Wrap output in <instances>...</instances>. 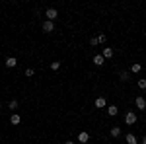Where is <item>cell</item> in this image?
Segmentation results:
<instances>
[{"label": "cell", "mask_w": 146, "mask_h": 144, "mask_svg": "<svg viewBox=\"0 0 146 144\" xmlns=\"http://www.w3.org/2000/svg\"><path fill=\"white\" fill-rule=\"evenodd\" d=\"M45 18H47V22H55L56 18H58L56 8H47V10H45Z\"/></svg>", "instance_id": "obj_1"}, {"label": "cell", "mask_w": 146, "mask_h": 144, "mask_svg": "<svg viewBox=\"0 0 146 144\" xmlns=\"http://www.w3.org/2000/svg\"><path fill=\"white\" fill-rule=\"evenodd\" d=\"M136 123V113L135 111H127L125 113V125H135Z\"/></svg>", "instance_id": "obj_2"}, {"label": "cell", "mask_w": 146, "mask_h": 144, "mask_svg": "<svg viewBox=\"0 0 146 144\" xmlns=\"http://www.w3.org/2000/svg\"><path fill=\"white\" fill-rule=\"evenodd\" d=\"M76 140H78L80 144H86L88 140H90V133H88V131H80L78 136H76Z\"/></svg>", "instance_id": "obj_3"}, {"label": "cell", "mask_w": 146, "mask_h": 144, "mask_svg": "<svg viewBox=\"0 0 146 144\" xmlns=\"http://www.w3.org/2000/svg\"><path fill=\"white\" fill-rule=\"evenodd\" d=\"M101 55H103V58H113V56H115V49H113V47H103Z\"/></svg>", "instance_id": "obj_4"}, {"label": "cell", "mask_w": 146, "mask_h": 144, "mask_svg": "<svg viewBox=\"0 0 146 144\" xmlns=\"http://www.w3.org/2000/svg\"><path fill=\"white\" fill-rule=\"evenodd\" d=\"M94 105L98 107V109H107V101H105V98H96V101H94Z\"/></svg>", "instance_id": "obj_5"}, {"label": "cell", "mask_w": 146, "mask_h": 144, "mask_svg": "<svg viewBox=\"0 0 146 144\" xmlns=\"http://www.w3.org/2000/svg\"><path fill=\"white\" fill-rule=\"evenodd\" d=\"M43 31H45V33H53V31H55V22H43Z\"/></svg>", "instance_id": "obj_6"}, {"label": "cell", "mask_w": 146, "mask_h": 144, "mask_svg": "<svg viewBox=\"0 0 146 144\" xmlns=\"http://www.w3.org/2000/svg\"><path fill=\"white\" fill-rule=\"evenodd\" d=\"M92 62H94L96 66H103V64H105V58H103V55H94Z\"/></svg>", "instance_id": "obj_7"}, {"label": "cell", "mask_w": 146, "mask_h": 144, "mask_svg": "<svg viewBox=\"0 0 146 144\" xmlns=\"http://www.w3.org/2000/svg\"><path fill=\"white\" fill-rule=\"evenodd\" d=\"M135 105L138 107V109H144L146 111V100L142 98V96H138V98L135 100Z\"/></svg>", "instance_id": "obj_8"}, {"label": "cell", "mask_w": 146, "mask_h": 144, "mask_svg": "<svg viewBox=\"0 0 146 144\" xmlns=\"http://www.w3.org/2000/svg\"><path fill=\"white\" fill-rule=\"evenodd\" d=\"M6 66L8 68H16L18 66V58H16V56H6Z\"/></svg>", "instance_id": "obj_9"}, {"label": "cell", "mask_w": 146, "mask_h": 144, "mask_svg": "<svg viewBox=\"0 0 146 144\" xmlns=\"http://www.w3.org/2000/svg\"><path fill=\"white\" fill-rule=\"evenodd\" d=\"M140 70H142V64H140V62H133V64H131V70H129V72H131V74H138Z\"/></svg>", "instance_id": "obj_10"}, {"label": "cell", "mask_w": 146, "mask_h": 144, "mask_svg": "<svg viewBox=\"0 0 146 144\" xmlns=\"http://www.w3.org/2000/svg\"><path fill=\"white\" fill-rule=\"evenodd\" d=\"M109 134H111L113 138H119L121 136V127H111L109 129Z\"/></svg>", "instance_id": "obj_11"}, {"label": "cell", "mask_w": 146, "mask_h": 144, "mask_svg": "<svg viewBox=\"0 0 146 144\" xmlns=\"http://www.w3.org/2000/svg\"><path fill=\"white\" fill-rule=\"evenodd\" d=\"M117 113H119V107L117 105H107V115L109 117H115Z\"/></svg>", "instance_id": "obj_12"}, {"label": "cell", "mask_w": 146, "mask_h": 144, "mask_svg": "<svg viewBox=\"0 0 146 144\" xmlns=\"http://www.w3.org/2000/svg\"><path fill=\"white\" fill-rule=\"evenodd\" d=\"M125 140H127V144H138V138H136L133 133L127 134V136H125Z\"/></svg>", "instance_id": "obj_13"}, {"label": "cell", "mask_w": 146, "mask_h": 144, "mask_svg": "<svg viewBox=\"0 0 146 144\" xmlns=\"http://www.w3.org/2000/svg\"><path fill=\"white\" fill-rule=\"evenodd\" d=\"M10 123H12V125H20V123H22V115H18V113H12Z\"/></svg>", "instance_id": "obj_14"}, {"label": "cell", "mask_w": 146, "mask_h": 144, "mask_svg": "<svg viewBox=\"0 0 146 144\" xmlns=\"http://www.w3.org/2000/svg\"><path fill=\"white\" fill-rule=\"evenodd\" d=\"M119 78H121L123 82H129V80H131V72H127V70H123V72L119 74Z\"/></svg>", "instance_id": "obj_15"}, {"label": "cell", "mask_w": 146, "mask_h": 144, "mask_svg": "<svg viewBox=\"0 0 146 144\" xmlns=\"http://www.w3.org/2000/svg\"><path fill=\"white\" fill-rule=\"evenodd\" d=\"M18 105H20V103H18V100H12L10 103H8V109L14 111V109H18Z\"/></svg>", "instance_id": "obj_16"}, {"label": "cell", "mask_w": 146, "mask_h": 144, "mask_svg": "<svg viewBox=\"0 0 146 144\" xmlns=\"http://www.w3.org/2000/svg\"><path fill=\"white\" fill-rule=\"evenodd\" d=\"M105 41H107V35H105V33H100V35H98V43H100V45H103Z\"/></svg>", "instance_id": "obj_17"}, {"label": "cell", "mask_w": 146, "mask_h": 144, "mask_svg": "<svg viewBox=\"0 0 146 144\" xmlns=\"http://www.w3.org/2000/svg\"><path fill=\"white\" fill-rule=\"evenodd\" d=\"M138 88L146 90V78H138Z\"/></svg>", "instance_id": "obj_18"}, {"label": "cell", "mask_w": 146, "mask_h": 144, "mask_svg": "<svg viewBox=\"0 0 146 144\" xmlns=\"http://www.w3.org/2000/svg\"><path fill=\"white\" fill-rule=\"evenodd\" d=\"M58 68H60V62H58V60H55V62H51V70H53V72H56Z\"/></svg>", "instance_id": "obj_19"}, {"label": "cell", "mask_w": 146, "mask_h": 144, "mask_svg": "<svg viewBox=\"0 0 146 144\" xmlns=\"http://www.w3.org/2000/svg\"><path fill=\"white\" fill-rule=\"evenodd\" d=\"M90 45H94V47H96V45H100V43H98V37H92V39H90Z\"/></svg>", "instance_id": "obj_20"}, {"label": "cell", "mask_w": 146, "mask_h": 144, "mask_svg": "<svg viewBox=\"0 0 146 144\" xmlns=\"http://www.w3.org/2000/svg\"><path fill=\"white\" fill-rule=\"evenodd\" d=\"M35 72H33V68H27V70H25V76H33Z\"/></svg>", "instance_id": "obj_21"}, {"label": "cell", "mask_w": 146, "mask_h": 144, "mask_svg": "<svg viewBox=\"0 0 146 144\" xmlns=\"http://www.w3.org/2000/svg\"><path fill=\"white\" fill-rule=\"evenodd\" d=\"M138 144H146V134L142 136V138H140V140H138Z\"/></svg>", "instance_id": "obj_22"}, {"label": "cell", "mask_w": 146, "mask_h": 144, "mask_svg": "<svg viewBox=\"0 0 146 144\" xmlns=\"http://www.w3.org/2000/svg\"><path fill=\"white\" fill-rule=\"evenodd\" d=\"M64 144H76L74 140H64Z\"/></svg>", "instance_id": "obj_23"}, {"label": "cell", "mask_w": 146, "mask_h": 144, "mask_svg": "<svg viewBox=\"0 0 146 144\" xmlns=\"http://www.w3.org/2000/svg\"><path fill=\"white\" fill-rule=\"evenodd\" d=\"M0 111H2V101H0Z\"/></svg>", "instance_id": "obj_24"}]
</instances>
